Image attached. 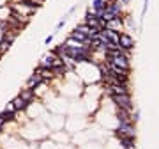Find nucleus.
<instances>
[{
  "label": "nucleus",
  "mask_w": 159,
  "mask_h": 149,
  "mask_svg": "<svg viewBox=\"0 0 159 149\" xmlns=\"http://www.w3.org/2000/svg\"><path fill=\"white\" fill-rule=\"evenodd\" d=\"M41 84H42V78H41L37 73H35V71H34V73L28 76V80H27L25 87H27V89H35L37 85H41Z\"/></svg>",
  "instance_id": "obj_10"
},
{
  "label": "nucleus",
  "mask_w": 159,
  "mask_h": 149,
  "mask_svg": "<svg viewBox=\"0 0 159 149\" xmlns=\"http://www.w3.org/2000/svg\"><path fill=\"white\" fill-rule=\"evenodd\" d=\"M25 2H28L30 5H35V7H41V5H42V2H44V0H25Z\"/></svg>",
  "instance_id": "obj_15"
},
{
  "label": "nucleus",
  "mask_w": 159,
  "mask_h": 149,
  "mask_svg": "<svg viewBox=\"0 0 159 149\" xmlns=\"http://www.w3.org/2000/svg\"><path fill=\"white\" fill-rule=\"evenodd\" d=\"M117 119L118 123H133V110L117 108Z\"/></svg>",
  "instance_id": "obj_6"
},
{
  "label": "nucleus",
  "mask_w": 159,
  "mask_h": 149,
  "mask_svg": "<svg viewBox=\"0 0 159 149\" xmlns=\"http://www.w3.org/2000/svg\"><path fill=\"white\" fill-rule=\"evenodd\" d=\"M53 59H55V52L46 53V55L41 59L39 66H41V68H46V69H51V68H53Z\"/></svg>",
  "instance_id": "obj_12"
},
{
  "label": "nucleus",
  "mask_w": 159,
  "mask_h": 149,
  "mask_svg": "<svg viewBox=\"0 0 159 149\" xmlns=\"http://www.w3.org/2000/svg\"><path fill=\"white\" fill-rule=\"evenodd\" d=\"M11 105H12V108H14L16 112H25V110H27V108L30 106L28 103H27V101H23L20 96H16V98H14V99L11 101Z\"/></svg>",
  "instance_id": "obj_11"
},
{
  "label": "nucleus",
  "mask_w": 159,
  "mask_h": 149,
  "mask_svg": "<svg viewBox=\"0 0 159 149\" xmlns=\"http://www.w3.org/2000/svg\"><path fill=\"white\" fill-rule=\"evenodd\" d=\"M106 94H110V96L129 94V85L127 84H108L106 85Z\"/></svg>",
  "instance_id": "obj_4"
},
{
  "label": "nucleus",
  "mask_w": 159,
  "mask_h": 149,
  "mask_svg": "<svg viewBox=\"0 0 159 149\" xmlns=\"http://www.w3.org/2000/svg\"><path fill=\"white\" fill-rule=\"evenodd\" d=\"M18 96H20L23 101H27L28 105H32V103H34V99H35V91H34V89H27V87H25V89H21V92Z\"/></svg>",
  "instance_id": "obj_8"
},
{
  "label": "nucleus",
  "mask_w": 159,
  "mask_h": 149,
  "mask_svg": "<svg viewBox=\"0 0 159 149\" xmlns=\"http://www.w3.org/2000/svg\"><path fill=\"white\" fill-rule=\"evenodd\" d=\"M110 66H115V68H122V69H129V53L126 50H122L117 55H110L106 57Z\"/></svg>",
  "instance_id": "obj_1"
},
{
  "label": "nucleus",
  "mask_w": 159,
  "mask_h": 149,
  "mask_svg": "<svg viewBox=\"0 0 159 149\" xmlns=\"http://www.w3.org/2000/svg\"><path fill=\"white\" fill-rule=\"evenodd\" d=\"M118 46L122 48V50H133L134 48V37L131 36V34H127V32H120V37H118Z\"/></svg>",
  "instance_id": "obj_5"
},
{
  "label": "nucleus",
  "mask_w": 159,
  "mask_h": 149,
  "mask_svg": "<svg viewBox=\"0 0 159 149\" xmlns=\"http://www.w3.org/2000/svg\"><path fill=\"white\" fill-rule=\"evenodd\" d=\"M118 2H120L122 5H126V4H129V0H118Z\"/></svg>",
  "instance_id": "obj_18"
},
{
  "label": "nucleus",
  "mask_w": 159,
  "mask_h": 149,
  "mask_svg": "<svg viewBox=\"0 0 159 149\" xmlns=\"http://www.w3.org/2000/svg\"><path fill=\"white\" fill-rule=\"evenodd\" d=\"M53 37H55V32H53V34H50V36H46V39H44V44H46V46H48V44H51Z\"/></svg>",
  "instance_id": "obj_17"
},
{
  "label": "nucleus",
  "mask_w": 159,
  "mask_h": 149,
  "mask_svg": "<svg viewBox=\"0 0 159 149\" xmlns=\"http://www.w3.org/2000/svg\"><path fill=\"white\" fill-rule=\"evenodd\" d=\"M35 73H37V74H39V76L42 78V82H44V84L51 82L53 78H55V74H53L51 69H46V68H41V66H39V68L35 69Z\"/></svg>",
  "instance_id": "obj_7"
},
{
  "label": "nucleus",
  "mask_w": 159,
  "mask_h": 149,
  "mask_svg": "<svg viewBox=\"0 0 159 149\" xmlns=\"http://www.w3.org/2000/svg\"><path fill=\"white\" fill-rule=\"evenodd\" d=\"M106 9V2L104 0H92V11H94L95 14L97 12H101V11Z\"/></svg>",
  "instance_id": "obj_14"
},
{
  "label": "nucleus",
  "mask_w": 159,
  "mask_h": 149,
  "mask_svg": "<svg viewBox=\"0 0 159 149\" xmlns=\"http://www.w3.org/2000/svg\"><path fill=\"white\" fill-rule=\"evenodd\" d=\"M64 25H65V18H62V20L57 23V27H55V32H58V30H62L64 29Z\"/></svg>",
  "instance_id": "obj_16"
},
{
  "label": "nucleus",
  "mask_w": 159,
  "mask_h": 149,
  "mask_svg": "<svg viewBox=\"0 0 159 149\" xmlns=\"http://www.w3.org/2000/svg\"><path fill=\"white\" fill-rule=\"evenodd\" d=\"M122 27H124V18H122V16H117V18H113V20H110L106 23V29H110V30L120 32Z\"/></svg>",
  "instance_id": "obj_9"
},
{
  "label": "nucleus",
  "mask_w": 159,
  "mask_h": 149,
  "mask_svg": "<svg viewBox=\"0 0 159 149\" xmlns=\"http://www.w3.org/2000/svg\"><path fill=\"white\" fill-rule=\"evenodd\" d=\"M117 137L118 138H126V137H134L136 138V128H134V123H118Z\"/></svg>",
  "instance_id": "obj_2"
},
{
  "label": "nucleus",
  "mask_w": 159,
  "mask_h": 149,
  "mask_svg": "<svg viewBox=\"0 0 159 149\" xmlns=\"http://www.w3.org/2000/svg\"><path fill=\"white\" fill-rule=\"evenodd\" d=\"M113 103L117 105V108H126V110H133V99L129 94H117L111 96Z\"/></svg>",
  "instance_id": "obj_3"
},
{
  "label": "nucleus",
  "mask_w": 159,
  "mask_h": 149,
  "mask_svg": "<svg viewBox=\"0 0 159 149\" xmlns=\"http://www.w3.org/2000/svg\"><path fill=\"white\" fill-rule=\"evenodd\" d=\"M120 144L124 146V149H136V138H134V137L120 138Z\"/></svg>",
  "instance_id": "obj_13"
}]
</instances>
